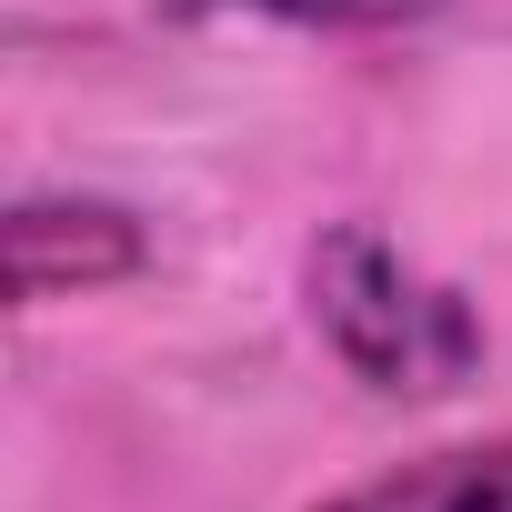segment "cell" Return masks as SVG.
Here are the masks:
<instances>
[{
	"label": "cell",
	"instance_id": "277c9868",
	"mask_svg": "<svg viewBox=\"0 0 512 512\" xmlns=\"http://www.w3.org/2000/svg\"><path fill=\"white\" fill-rule=\"evenodd\" d=\"M181 21L201 11H251V21H292V31H412L442 0H171Z\"/></svg>",
	"mask_w": 512,
	"mask_h": 512
},
{
	"label": "cell",
	"instance_id": "7a4b0ae2",
	"mask_svg": "<svg viewBox=\"0 0 512 512\" xmlns=\"http://www.w3.org/2000/svg\"><path fill=\"white\" fill-rule=\"evenodd\" d=\"M11 251V292L21 302H71V292H111L151 262V231L121 201H81V191H31L0 221Z\"/></svg>",
	"mask_w": 512,
	"mask_h": 512
},
{
	"label": "cell",
	"instance_id": "3957f363",
	"mask_svg": "<svg viewBox=\"0 0 512 512\" xmlns=\"http://www.w3.org/2000/svg\"><path fill=\"white\" fill-rule=\"evenodd\" d=\"M312 512H512V432L492 442H442V452H412Z\"/></svg>",
	"mask_w": 512,
	"mask_h": 512
},
{
	"label": "cell",
	"instance_id": "6da1fadb",
	"mask_svg": "<svg viewBox=\"0 0 512 512\" xmlns=\"http://www.w3.org/2000/svg\"><path fill=\"white\" fill-rule=\"evenodd\" d=\"M302 312L362 392L442 402L482 372V312L422 262H402L372 221H332L302 251Z\"/></svg>",
	"mask_w": 512,
	"mask_h": 512
}]
</instances>
